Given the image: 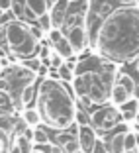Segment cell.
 Listing matches in <instances>:
<instances>
[{"label":"cell","mask_w":139,"mask_h":153,"mask_svg":"<svg viewBox=\"0 0 139 153\" xmlns=\"http://www.w3.org/2000/svg\"><path fill=\"white\" fill-rule=\"evenodd\" d=\"M94 45L114 61H127L139 55V8H118L108 14Z\"/></svg>","instance_id":"6da1fadb"},{"label":"cell","mask_w":139,"mask_h":153,"mask_svg":"<svg viewBox=\"0 0 139 153\" xmlns=\"http://www.w3.org/2000/svg\"><path fill=\"white\" fill-rule=\"evenodd\" d=\"M37 102H39L37 112L41 122H45L53 130L65 131L75 126V102L65 85H61V81L45 79L37 92Z\"/></svg>","instance_id":"7a4b0ae2"},{"label":"cell","mask_w":139,"mask_h":153,"mask_svg":"<svg viewBox=\"0 0 139 153\" xmlns=\"http://www.w3.org/2000/svg\"><path fill=\"white\" fill-rule=\"evenodd\" d=\"M6 27V43L14 55L22 59H30L39 51V41L32 36L27 24L20 20H10L4 24Z\"/></svg>","instance_id":"3957f363"},{"label":"cell","mask_w":139,"mask_h":153,"mask_svg":"<svg viewBox=\"0 0 139 153\" xmlns=\"http://www.w3.org/2000/svg\"><path fill=\"white\" fill-rule=\"evenodd\" d=\"M90 120V126L100 131H112L116 130L120 124H123V120H121L120 112H118L116 106H100L98 110H94V112H90L88 116Z\"/></svg>","instance_id":"277c9868"},{"label":"cell","mask_w":139,"mask_h":153,"mask_svg":"<svg viewBox=\"0 0 139 153\" xmlns=\"http://www.w3.org/2000/svg\"><path fill=\"white\" fill-rule=\"evenodd\" d=\"M65 37H67L69 45H71L72 53H82L86 49V45H88V32H86V27L82 24H75Z\"/></svg>","instance_id":"5b68a950"},{"label":"cell","mask_w":139,"mask_h":153,"mask_svg":"<svg viewBox=\"0 0 139 153\" xmlns=\"http://www.w3.org/2000/svg\"><path fill=\"white\" fill-rule=\"evenodd\" d=\"M76 141H78V149L82 153H92V149L98 143V137H96V131L90 124H82L76 130Z\"/></svg>","instance_id":"8992f818"},{"label":"cell","mask_w":139,"mask_h":153,"mask_svg":"<svg viewBox=\"0 0 139 153\" xmlns=\"http://www.w3.org/2000/svg\"><path fill=\"white\" fill-rule=\"evenodd\" d=\"M72 128L75 126H71L65 131H57L55 134V145H59L63 153H81L78 141H76V134H75Z\"/></svg>","instance_id":"52a82bcc"},{"label":"cell","mask_w":139,"mask_h":153,"mask_svg":"<svg viewBox=\"0 0 139 153\" xmlns=\"http://www.w3.org/2000/svg\"><path fill=\"white\" fill-rule=\"evenodd\" d=\"M126 131H127L126 126L120 124L114 134L108 135L106 141H104V149H106V153H126V149H123V135H126Z\"/></svg>","instance_id":"ba28073f"},{"label":"cell","mask_w":139,"mask_h":153,"mask_svg":"<svg viewBox=\"0 0 139 153\" xmlns=\"http://www.w3.org/2000/svg\"><path fill=\"white\" fill-rule=\"evenodd\" d=\"M35 96H37V86H35V81H33V82H30V85L24 86V90L20 92L18 104L22 106L24 110H26V108H32V104H33V100H35Z\"/></svg>","instance_id":"9c48e42d"},{"label":"cell","mask_w":139,"mask_h":153,"mask_svg":"<svg viewBox=\"0 0 139 153\" xmlns=\"http://www.w3.org/2000/svg\"><path fill=\"white\" fill-rule=\"evenodd\" d=\"M118 112H120V116H121L123 122H131V120H135V116H137V112H139V102L135 98H129L127 102L118 106Z\"/></svg>","instance_id":"30bf717a"},{"label":"cell","mask_w":139,"mask_h":153,"mask_svg":"<svg viewBox=\"0 0 139 153\" xmlns=\"http://www.w3.org/2000/svg\"><path fill=\"white\" fill-rule=\"evenodd\" d=\"M129 98H131V96L127 94V90L123 88V86H120L118 82H114L112 88H110V96H108V100L112 102V106L118 108V106H121L123 102H127Z\"/></svg>","instance_id":"8fae6325"},{"label":"cell","mask_w":139,"mask_h":153,"mask_svg":"<svg viewBox=\"0 0 139 153\" xmlns=\"http://www.w3.org/2000/svg\"><path fill=\"white\" fill-rule=\"evenodd\" d=\"M30 151H32V143L24 135H16L8 149V153H30Z\"/></svg>","instance_id":"7c38bea8"},{"label":"cell","mask_w":139,"mask_h":153,"mask_svg":"<svg viewBox=\"0 0 139 153\" xmlns=\"http://www.w3.org/2000/svg\"><path fill=\"white\" fill-rule=\"evenodd\" d=\"M24 4H26L27 10H32L35 18H39V16L49 12V6H47L45 0H24Z\"/></svg>","instance_id":"4fadbf2b"},{"label":"cell","mask_w":139,"mask_h":153,"mask_svg":"<svg viewBox=\"0 0 139 153\" xmlns=\"http://www.w3.org/2000/svg\"><path fill=\"white\" fill-rule=\"evenodd\" d=\"M22 122L26 124L27 128H37L41 124L39 112H37L35 108H26V110H22Z\"/></svg>","instance_id":"5bb4252c"},{"label":"cell","mask_w":139,"mask_h":153,"mask_svg":"<svg viewBox=\"0 0 139 153\" xmlns=\"http://www.w3.org/2000/svg\"><path fill=\"white\" fill-rule=\"evenodd\" d=\"M114 82H118L120 86H123V88L127 90V94L133 96V90H135V85H137V82H135V79L131 75H127V73H120Z\"/></svg>","instance_id":"9a60e30c"},{"label":"cell","mask_w":139,"mask_h":153,"mask_svg":"<svg viewBox=\"0 0 139 153\" xmlns=\"http://www.w3.org/2000/svg\"><path fill=\"white\" fill-rule=\"evenodd\" d=\"M32 143H35V145H47V143H51V135L47 134V130H45V128L37 126V128H33Z\"/></svg>","instance_id":"2e32d148"},{"label":"cell","mask_w":139,"mask_h":153,"mask_svg":"<svg viewBox=\"0 0 139 153\" xmlns=\"http://www.w3.org/2000/svg\"><path fill=\"white\" fill-rule=\"evenodd\" d=\"M12 112H14L12 96H10L8 92H4V90H0V114H10V116H12Z\"/></svg>","instance_id":"e0dca14e"},{"label":"cell","mask_w":139,"mask_h":153,"mask_svg":"<svg viewBox=\"0 0 139 153\" xmlns=\"http://www.w3.org/2000/svg\"><path fill=\"white\" fill-rule=\"evenodd\" d=\"M16 124H18V122L14 120L10 114H0V131H4V134L10 135L16 130Z\"/></svg>","instance_id":"ac0fdd59"},{"label":"cell","mask_w":139,"mask_h":153,"mask_svg":"<svg viewBox=\"0 0 139 153\" xmlns=\"http://www.w3.org/2000/svg\"><path fill=\"white\" fill-rule=\"evenodd\" d=\"M139 145V134H135V131H126V135H123V149L126 151H135Z\"/></svg>","instance_id":"d6986e66"},{"label":"cell","mask_w":139,"mask_h":153,"mask_svg":"<svg viewBox=\"0 0 139 153\" xmlns=\"http://www.w3.org/2000/svg\"><path fill=\"white\" fill-rule=\"evenodd\" d=\"M59 71V79H61V81H67V82H71L72 79H75V67H72V65H69L67 61H65L63 65H61V67L57 69Z\"/></svg>","instance_id":"ffe728a7"},{"label":"cell","mask_w":139,"mask_h":153,"mask_svg":"<svg viewBox=\"0 0 139 153\" xmlns=\"http://www.w3.org/2000/svg\"><path fill=\"white\" fill-rule=\"evenodd\" d=\"M35 22H37V26H39V30H41L43 33H47L51 27H53V22H51V14H49V12L43 14V16H39Z\"/></svg>","instance_id":"44dd1931"},{"label":"cell","mask_w":139,"mask_h":153,"mask_svg":"<svg viewBox=\"0 0 139 153\" xmlns=\"http://www.w3.org/2000/svg\"><path fill=\"white\" fill-rule=\"evenodd\" d=\"M65 37V33H63V30L61 27H51L49 32H47V39H49V45H53V43H57L59 39H63Z\"/></svg>","instance_id":"7402d4cb"},{"label":"cell","mask_w":139,"mask_h":153,"mask_svg":"<svg viewBox=\"0 0 139 153\" xmlns=\"http://www.w3.org/2000/svg\"><path fill=\"white\" fill-rule=\"evenodd\" d=\"M63 63H65V61H63V57H61V55H57L55 51H51V53H49V65L53 69H59Z\"/></svg>","instance_id":"603a6c76"},{"label":"cell","mask_w":139,"mask_h":153,"mask_svg":"<svg viewBox=\"0 0 139 153\" xmlns=\"http://www.w3.org/2000/svg\"><path fill=\"white\" fill-rule=\"evenodd\" d=\"M8 149H10V137L8 134L0 131V153H8Z\"/></svg>","instance_id":"cb8c5ba5"},{"label":"cell","mask_w":139,"mask_h":153,"mask_svg":"<svg viewBox=\"0 0 139 153\" xmlns=\"http://www.w3.org/2000/svg\"><path fill=\"white\" fill-rule=\"evenodd\" d=\"M12 8V0H0V10L2 12H10Z\"/></svg>","instance_id":"d4e9b609"},{"label":"cell","mask_w":139,"mask_h":153,"mask_svg":"<svg viewBox=\"0 0 139 153\" xmlns=\"http://www.w3.org/2000/svg\"><path fill=\"white\" fill-rule=\"evenodd\" d=\"M47 147H49V153H63V151H61V147L55 145V143H47Z\"/></svg>","instance_id":"484cf974"},{"label":"cell","mask_w":139,"mask_h":153,"mask_svg":"<svg viewBox=\"0 0 139 153\" xmlns=\"http://www.w3.org/2000/svg\"><path fill=\"white\" fill-rule=\"evenodd\" d=\"M4 39H6V27L4 24H0V43H4Z\"/></svg>","instance_id":"4316f807"},{"label":"cell","mask_w":139,"mask_h":153,"mask_svg":"<svg viewBox=\"0 0 139 153\" xmlns=\"http://www.w3.org/2000/svg\"><path fill=\"white\" fill-rule=\"evenodd\" d=\"M131 98H135V100L139 102V82L135 85V90H133V96H131Z\"/></svg>","instance_id":"83f0119b"},{"label":"cell","mask_w":139,"mask_h":153,"mask_svg":"<svg viewBox=\"0 0 139 153\" xmlns=\"http://www.w3.org/2000/svg\"><path fill=\"white\" fill-rule=\"evenodd\" d=\"M47 2V6H51V8H55V6L59 4V0H45Z\"/></svg>","instance_id":"f1b7e54d"},{"label":"cell","mask_w":139,"mask_h":153,"mask_svg":"<svg viewBox=\"0 0 139 153\" xmlns=\"http://www.w3.org/2000/svg\"><path fill=\"white\" fill-rule=\"evenodd\" d=\"M30 153H45V151H43V149H32Z\"/></svg>","instance_id":"f546056e"},{"label":"cell","mask_w":139,"mask_h":153,"mask_svg":"<svg viewBox=\"0 0 139 153\" xmlns=\"http://www.w3.org/2000/svg\"><path fill=\"white\" fill-rule=\"evenodd\" d=\"M135 69H137V73H139V59H137V63H135Z\"/></svg>","instance_id":"4dcf8cb0"},{"label":"cell","mask_w":139,"mask_h":153,"mask_svg":"<svg viewBox=\"0 0 139 153\" xmlns=\"http://www.w3.org/2000/svg\"><path fill=\"white\" fill-rule=\"evenodd\" d=\"M135 120H137V124H139V112H137V116H135Z\"/></svg>","instance_id":"1f68e13d"},{"label":"cell","mask_w":139,"mask_h":153,"mask_svg":"<svg viewBox=\"0 0 139 153\" xmlns=\"http://www.w3.org/2000/svg\"><path fill=\"white\" fill-rule=\"evenodd\" d=\"M135 151H137V153H139V145H137V149H135Z\"/></svg>","instance_id":"d6a6232c"}]
</instances>
